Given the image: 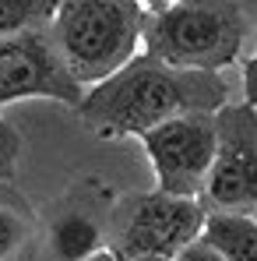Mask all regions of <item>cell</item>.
Here are the masks:
<instances>
[{"mask_svg":"<svg viewBox=\"0 0 257 261\" xmlns=\"http://www.w3.org/2000/svg\"><path fill=\"white\" fill-rule=\"evenodd\" d=\"M250 32L243 4L225 0H180L162 7H145L141 46L148 57L176 71H215L240 57Z\"/></svg>","mask_w":257,"mask_h":261,"instance_id":"7a4b0ae2","label":"cell"},{"mask_svg":"<svg viewBox=\"0 0 257 261\" xmlns=\"http://www.w3.org/2000/svg\"><path fill=\"white\" fill-rule=\"evenodd\" d=\"M173 261H222V258H218L215 251H208L201 240H194V244H187V247H183Z\"/></svg>","mask_w":257,"mask_h":261,"instance_id":"4fadbf2b","label":"cell"},{"mask_svg":"<svg viewBox=\"0 0 257 261\" xmlns=\"http://www.w3.org/2000/svg\"><path fill=\"white\" fill-rule=\"evenodd\" d=\"M197 240L222 261H257V219L236 212H205Z\"/></svg>","mask_w":257,"mask_h":261,"instance_id":"ba28073f","label":"cell"},{"mask_svg":"<svg viewBox=\"0 0 257 261\" xmlns=\"http://www.w3.org/2000/svg\"><path fill=\"white\" fill-rule=\"evenodd\" d=\"M49 251L56 261H88L102 251V222L81 208L60 212L49 226Z\"/></svg>","mask_w":257,"mask_h":261,"instance_id":"9c48e42d","label":"cell"},{"mask_svg":"<svg viewBox=\"0 0 257 261\" xmlns=\"http://www.w3.org/2000/svg\"><path fill=\"white\" fill-rule=\"evenodd\" d=\"M215 120V163L205 194L215 212L254 216L257 208V113L250 102L222 106Z\"/></svg>","mask_w":257,"mask_h":261,"instance_id":"277c9868","label":"cell"},{"mask_svg":"<svg viewBox=\"0 0 257 261\" xmlns=\"http://www.w3.org/2000/svg\"><path fill=\"white\" fill-rule=\"evenodd\" d=\"M21 159V134L0 117V180H11Z\"/></svg>","mask_w":257,"mask_h":261,"instance_id":"7c38bea8","label":"cell"},{"mask_svg":"<svg viewBox=\"0 0 257 261\" xmlns=\"http://www.w3.org/2000/svg\"><path fill=\"white\" fill-rule=\"evenodd\" d=\"M36 95L78 106L85 99V88L67 74L46 29L4 36L0 39V106L36 99Z\"/></svg>","mask_w":257,"mask_h":261,"instance_id":"8992f818","label":"cell"},{"mask_svg":"<svg viewBox=\"0 0 257 261\" xmlns=\"http://www.w3.org/2000/svg\"><path fill=\"white\" fill-rule=\"evenodd\" d=\"M127 261H169V258H148V254H141V258H127Z\"/></svg>","mask_w":257,"mask_h":261,"instance_id":"9a60e30c","label":"cell"},{"mask_svg":"<svg viewBox=\"0 0 257 261\" xmlns=\"http://www.w3.org/2000/svg\"><path fill=\"white\" fill-rule=\"evenodd\" d=\"M205 222L201 198H173V194H145L130 205L124 229H120V247L113 251L120 261L127 258H176L187 244L197 240Z\"/></svg>","mask_w":257,"mask_h":261,"instance_id":"52a82bcc","label":"cell"},{"mask_svg":"<svg viewBox=\"0 0 257 261\" xmlns=\"http://www.w3.org/2000/svg\"><path fill=\"white\" fill-rule=\"evenodd\" d=\"M56 14V0H0V39L18 32H43Z\"/></svg>","mask_w":257,"mask_h":261,"instance_id":"30bf717a","label":"cell"},{"mask_svg":"<svg viewBox=\"0 0 257 261\" xmlns=\"http://www.w3.org/2000/svg\"><path fill=\"white\" fill-rule=\"evenodd\" d=\"M141 21L145 4L137 0H64L46 36L67 74L81 88H92L137 57Z\"/></svg>","mask_w":257,"mask_h":261,"instance_id":"3957f363","label":"cell"},{"mask_svg":"<svg viewBox=\"0 0 257 261\" xmlns=\"http://www.w3.org/2000/svg\"><path fill=\"white\" fill-rule=\"evenodd\" d=\"M88 261H120V258H117L113 251H106V247H102L99 254H92V258H88Z\"/></svg>","mask_w":257,"mask_h":261,"instance_id":"5bb4252c","label":"cell"},{"mask_svg":"<svg viewBox=\"0 0 257 261\" xmlns=\"http://www.w3.org/2000/svg\"><path fill=\"white\" fill-rule=\"evenodd\" d=\"M229 85L215 71H176L148 53H137L127 67L106 82L85 88L74 106L78 120L99 138H141L176 117L205 113L212 117L225 106Z\"/></svg>","mask_w":257,"mask_h":261,"instance_id":"6da1fadb","label":"cell"},{"mask_svg":"<svg viewBox=\"0 0 257 261\" xmlns=\"http://www.w3.org/2000/svg\"><path fill=\"white\" fill-rule=\"evenodd\" d=\"M28 240V222L14 208L0 205V261H11Z\"/></svg>","mask_w":257,"mask_h":261,"instance_id":"8fae6325","label":"cell"},{"mask_svg":"<svg viewBox=\"0 0 257 261\" xmlns=\"http://www.w3.org/2000/svg\"><path fill=\"white\" fill-rule=\"evenodd\" d=\"M212 117L190 113V117L166 120V124L141 134V145H145L155 180H159V194H173V198H201L205 194V180L215 163Z\"/></svg>","mask_w":257,"mask_h":261,"instance_id":"5b68a950","label":"cell"}]
</instances>
